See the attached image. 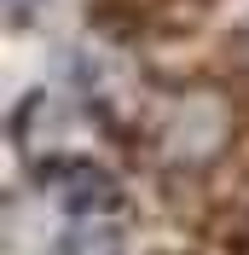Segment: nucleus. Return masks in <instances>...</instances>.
Masks as SVG:
<instances>
[{
    "mask_svg": "<svg viewBox=\"0 0 249 255\" xmlns=\"http://www.w3.org/2000/svg\"><path fill=\"white\" fill-rule=\"evenodd\" d=\"M58 255H127V238L110 221H76V232L58 244Z\"/></svg>",
    "mask_w": 249,
    "mask_h": 255,
    "instance_id": "obj_1",
    "label": "nucleus"
},
{
    "mask_svg": "<svg viewBox=\"0 0 249 255\" xmlns=\"http://www.w3.org/2000/svg\"><path fill=\"white\" fill-rule=\"evenodd\" d=\"M6 6H12V17H23V12L35 6V0H6Z\"/></svg>",
    "mask_w": 249,
    "mask_h": 255,
    "instance_id": "obj_2",
    "label": "nucleus"
}]
</instances>
